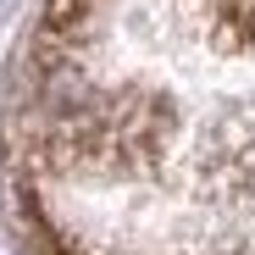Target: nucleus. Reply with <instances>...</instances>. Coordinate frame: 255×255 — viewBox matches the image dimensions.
I'll return each instance as SVG.
<instances>
[{"mask_svg":"<svg viewBox=\"0 0 255 255\" xmlns=\"http://www.w3.org/2000/svg\"><path fill=\"white\" fill-rule=\"evenodd\" d=\"M89 6H95V0H50V11H45V39L72 33L83 17H89Z\"/></svg>","mask_w":255,"mask_h":255,"instance_id":"nucleus-1","label":"nucleus"}]
</instances>
